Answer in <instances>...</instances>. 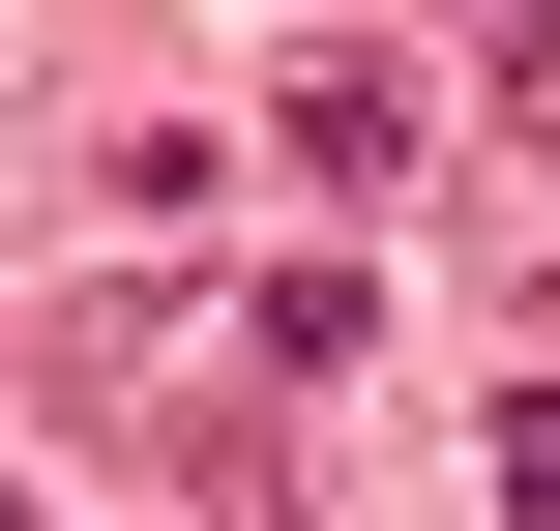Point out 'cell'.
<instances>
[{
  "mask_svg": "<svg viewBox=\"0 0 560 531\" xmlns=\"http://www.w3.org/2000/svg\"><path fill=\"white\" fill-rule=\"evenodd\" d=\"M266 148H295L325 207H413V177H443V118H413V59H295V118H266Z\"/></svg>",
  "mask_w": 560,
  "mask_h": 531,
  "instance_id": "obj_1",
  "label": "cell"
},
{
  "mask_svg": "<svg viewBox=\"0 0 560 531\" xmlns=\"http://www.w3.org/2000/svg\"><path fill=\"white\" fill-rule=\"evenodd\" d=\"M354 325H384L354 266H266V296H236V355H266V384H354Z\"/></svg>",
  "mask_w": 560,
  "mask_h": 531,
  "instance_id": "obj_2",
  "label": "cell"
},
{
  "mask_svg": "<svg viewBox=\"0 0 560 531\" xmlns=\"http://www.w3.org/2000/svg\"><path fill=\"white\" fill-rule=\"evenodd\" d=\"M502 503H532V531H560V384H502Z\"/></svg>",
  "mask_w": 560,
  "mask_h": 531,
  "instance_id": "obj_3",
  "label": "cell"
}]
</instances>
